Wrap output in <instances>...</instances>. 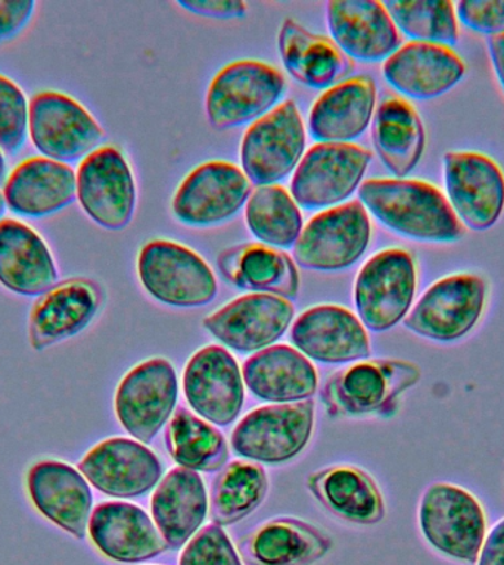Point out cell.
<instances>
[{"mask_svg": "<svg viewBox=\"0 0 504 565\" xmlns=\"http://www.w3.org/2000/svg\"><path fill=\"white\" fill-rule=\"evenodd\" d=\"M330 537L296 519L269 521L239 543L250 565H312L329 552Z\"/></svg>", "mask_w": 504, "mask_h": 565, "instance_id": "32", "label": "cell"}, {"mask_svg": "<svg viewBox=\"0 0 504 565\" xmlns=\"http://www.w3.org/2000/svg\"><path fill=\"white\" fill-rule=\"evenodd\" d=\"M137 276L158 302L198 308L216 298L219 286L207 260L190 247L172 241H150L137 255Z\"/></svg>", "mask_w": 504, "mask_h": 565, "instance_id": "7", "label": "cell"}, {"mask_svg": "<svg viewBox=\"0 0 504 565\" xmlns=\"http://www.w3.org/2000/svg\"><path fill=\"white\" fill-rule=\"evenodd\" d=\"M418 290V264L411 252L388 247L367 259L354 285L358 318L375 333L391 330L409 316Z\"/></svg>", "mask_w": 504, "mask_h": 565, "instance_id": "6", "label": "cell"}, {"mask_svg": "<svg viewBox=\"0 0 504 565\" xmlns=\"http://www.w3.org/2000/svg\"><path fill=\"white\" fill-rule=\"evenodd\" d=\"M326 18L330 39L349 60L385 62L401 46L400 31L382 2L330 0Z\"/></svg>", "mask_w": 504, "mask_h": 565, "instance_id": "22", "label": "cell"}, {"mask_svg": "<svg viewBox=\"0 0 504 565\" xmlns=\"http://www.w3.org/2000/svg\"><path fill=\"white\" fill-rule=\"evenodd\" d=\"M29 135V104L24 92L0 74V149L17 154Z\"/></svg>", "mask_w": 504, "mask_h": 565, "instance_id": "40", "label": "cell"}, {"mask_svg": "<svg viewBox=\"0 0 504 565\" xmlns=\"http://www.w3.org/2000/svg\"><path fill=\"white\" fill-rule=\"evenodd\" d=\"M382 74L400 95L429 100L458 86L466 74V64L453 47L409 42L384 62Z\"/></svg>", "mask_w": 504, "mask_h": 565, "instance_id": "23", "label": "cell"}, {"mask_svg": "<svg viewBox=\"0 0 504 565\" xmlns=\"http://www.w3.org/2000/svg\"><path fill=\"white\" fill-rule=\"evenodd\" d=\"M29 135L43 157L64 163L86 158L105 140L104 128L80 102L53 90L31 97Z\"/></svg>", "mask_w": 504, "mask_h": 565, "instance_id": "11", "label": "cell"}, {"mask_svg": "<svg viewBox=\"0 0 504 565\" xmlns=\"http://www.w3.org/2000/svg\"><path fill=\"white\" fill-rule=\"evenodd\" d=\"M384 4L398 31L411 42L449 47L459 43V18L450 0H388Z\"/></svg>", "mask_w": 504, "mask_h": 565, "instance_id": "39", "label": "cell"}, {"mask_svg": "<svg viewBox=\"0 0 504 565\" xmlns=\"http://www.w3.org/2000/svg\"><path fill=\"white\" fill-rule=\"evenodd\" d=\"M179 7L199 17L232 20L246 13V3L242 0H179Z\"/></svg>", "mask_w": 504, "mask_h": 565, "instance_id": "44", "label": "cell"}, {"mask_svg": "<svg viewBox=\"0 0 504 565\" xmlns=\"http://www.w3.org/2000/svg\"><path fill=\"white\" fill-rule=\"evenodd\" d=\"M459 21L485 35L504 33V0H462L455 3Z\"/></svg>", "mask_w": 504, "mask_h": 565, "instance_id": "42", "label": "cell"}, {"mask_svg": "<svg viewBox=\"0 0 504 565\" xmlns=\"http://www.w3.org/2000/svg\"><path fill=\"white\" fill-rule=\"evenodd\" d=\"M186 399L195 413L217 426L238 418L243 405V379L224 348L211 344L190 358L183 374Z\"/></svg>", "mask_w": 504, "mask_h": 565, "instance_id": "21", "label": "cell"}, {"mask_svg": "<svg viewBox=\"0 0 504 565\" xmlns=\"http://www.w3.org/2000/svg\"><path fill=\"white\" fill-rule=\"evenodd\" d=\"M7 161H4L2 149H0V184L7 181Z\"/></svg>", "mask_w": 504, "mask_h": 565, "instance_id": "47", "label": "cell"}, {"mask_svg": "<svg viewBox=\"0 0 504 565\" xmlns=\"http://www.w3.org/2000/svg\"><path fill=\"white\" fill-rule=\"evenodd\" d=\"M150 511L168 547L183 546L207 516L208 497L201 476L183 467L168 472L154 492Z\"/></svg>", "mask_w": 504, "mask_h": 565, "instance_id": "33", "label": "cell"}, {"mask_svg": "<svg viewBox=\"0 0 504 565\" xmlns=\"http://www.w3.org/2000/svg\"><path fill=\"white\" fill-rule=\"evenodd\" d=\"M371 140L385 168L405 179L423 157L427 135L414 106L401 96H387L376 106Z\"/></svg>", "mask_w": 504, "mask_h": 565, "instance_id": "34", "label": "cell"}, {"mask_svg": "<svg viewBox=\"0 0 504 565\" xmlns=\"http://www.w3.org/2000/svg\"><path fill=\"white\" fill-rule=\"evenodd\" d=\"M489 296V281L480 274H450L423 291L405 318V326L433 342H458L481 321Z\"/></svg>", "mask_w": 504, "mask_h": 565, "instance_id": "5", "label": "cell"}, {"mask_svg": "<svg viewBox=\"0 0 504 565\" xmlns=\"http://www.w3.org/2000/svg\"><path fill=\"white\" fill-rule=\"evenodd\" d=\"M419 527L441 555L473 565L486 536L485 510L468 489L438 481L420 499Z\"/></svg>", "mask_w": 504, "mask_h": 565, "instance_id": "3", "label": "cell"}, {"mask_svg": "<svg viewBox=\"0 0 504 565\" xmlns=\"http://www.w3.org/2000/svg\"><path fill=\"white\" fill-rule=\"evenodd\" d=\"M78 470L93 488L122 499L141 497L162 476L157 455L127 437H111L93 446L80 461Z\"/></svg>", "mask_w": 504, "mask_h": 565, "instance_id": "18", "label": "cell"}, {"mask_svg": "<svg viewBox=\"0 0 504 565\" xmlns=\"http://www.w3.org/2000/svg\"><path fill=\"white\" fill-rule=\"evenodd\" d=\"M267 489V475L259 463L230 462L212 484V521L223 527L245 519L264 501Z\"/></svg>", "mask_w": 504, "mask_h": 565, "instance_id": "38", "label": "cell"}, {"mask_svg": "<svg viewBox=\"0 0 504 565\" xmlns=\"http://www.w3.org/2000/svg\"><path fill=\"white\" fill-rule=\"evenodd\" d=\"M87 533L93 545L117 563H144L168 550L149 515L128 502H102L95 507Z\"/></svg>", "mask_w": 504, "mask_h": 565, "instance_id": "26", "label": "cell"}, {"mask_svg": "<svg viewBox=\"0 0 504 565\" xmlns=\"http://www.w3.org/2000/svg\"><path fill=\"white\" fill-rule=\"evenodd\" d=\"M489 52L494 73L504 92V33L489 38Z\"/></svg>", "mask_w": 504, "mask_h": 565, "instance_id": "46", "label": "cell"}, {"mask_svg": "<svg viewBox=\"0 0 504 565\" xmlns=\"http://www.w3.org/2000/svg\"><path fill=\"white\" fill-rule=\"evenodd\" d=\"M308 489L336 516L349 523L376 524L384 520L382 493L361 468L335 466L308 477Z\"/></svg>", "mask_w": 504, "mask_h": 565, "instance_id": "35", "label": "cell"}, {"mask_svg": "<svg viewBox=\"0 0 504 565\" xmlns=\"http://www.w3.org/2000/svg\"><path fill=\"white\" fill-rule=\"evenodd\" d=\"M13 214L42 218L70 206L77 198V172L69 163L31 157L18 163L3 185Z\"/></svg>", "mask_w": 504, "mask_h": 565, "instance_id": "27", "label": "cell"}, {"mask_svg": "<svg viewBox=\"0 0 504 565\" xmlns=\"http://www.w3.org/2000/svg\"><path fill=\"white\" fill-rule=\"evenodd\" d=\"M252 192L241 167L207 161L181 180L171 201L172 215L188 227H214L233 218Z\"/></svg>", "mask_w": 504, "mask_h": 565, "instance_id": "12", "label": "cell"}, {"mask_svg": "<svg viewBox=\"0 0 504 565\" xmlns=\"http://www.w3.org/2000/svg\"><path fill=\"white\" fill-rule=\"evenodd\" d=\"M422 371L405 360L356 362L336 371L322 391L330 417H366L396 414L398 401L416 386Z\"/></svg>", "mask_w": 504, "mask_h": 565, "instance_id": "2", "label": "cell"}, {"mask_svg": "<svg viewBox=\"0 0 504 565\" xmlns=\"http://www.w3.org/2000/svg\"><path fill=\"white\" fill-rule=\"evenodd\" d=\"M27 492L44 519L78 541L86 537L93 494L82 471L56 459L35 462L27 472Z\"/></svg>", "mask_w": 504, "mask_h": 565, "instance_id": "20", "label": "cell"}, {"mask_svg": "<svg viewBox=\"0 0 504 565\" xmlns=\"http://www.w3.org/2000/svg\"><path fill=\"white\" fill-rule=\"evenodd\" d=\"M313 428V401L261 406L241 419L230 445L234 452L252 461L281 463L303 452Z\"/></svg>", "mask_w": 504, "mask_h": 565, "instance_id": "13", "label": "cell"}, {"mask_svg": "<svg viewBox=\"0 0 504 565\" xmlns=\"http://www.w3.org/2000/svg\"><path fill=\"white\" fill-rule=\"evenodd\" d=\"M33 0H0V44L15 39L33 17Z\"/></svg>", "mask_w": 504, "mask_h": 565, "instance_id": "43", "label": "cell"}, {"mask_svg": "<svg viewBox=\"0 0 504 565\" xmlns=\"http://www.w3.org/2000/svg\"><path fill=\"white\" fill-rule=\"evenodd\" d=\"M246 387L260 399L274 404L307 401L317 391V371L307 356L274 344L254 353L242 366Z\"/></svg>", "mask_w": 504, "mask_h": 565, "instance_id": "30", "label": "cell"}, {"mask_svg": "<svg viewBox=\"0 0 504 565\" xmlns=\"http://www.w3.org/2000/svg\"><path fill=\"white\" fill-rule=\"evenodd\" d=\"M166 445L171 458L192 471H219L229 459L223 435L186 408L172 414L166 430Z\"/></svg>", "mask_w": 504, "mask_h": 565, "instance_id": "37", "label": "cell"}, {"mask_svg": "<svg viewBox=\"0 0 504 565\" xmlns=\"http://www.w3.org/2000/svg\"><path fill=\"white\" fill-rule=\"evenodd\" d=\"M180 565H242L237 550L219 524L195 534L180 555Z\"/></svg>", "mask_w": 504, "mask_h": 565, "instance_id": "41", "label": "cell"}, {"mask_svg": "<svg viewBox=\"0 0 504 565\" xmlns=\"http://www.w3.org/2000/svg\"><path fill=\"white\" fill-rule=\"evenodd\" d=\"M369 212L360 201L323 210L304 225L294 246V260L313 271L353 267L370 245Z\"/></svg>", "mask_w": 504, "mask_h": 565, "instance_id": "10", "label": "cell"}, {"mask_svg": "<svg viewBox=\"0 0 504 565\" xmlns=\"http://www.w3.org/2000/svg\"><path fill=\"white\" fill-rule=\"evenodd\" d=\"M447 199L460 223L473 232L497 224L504 211V171L493 158L455 150L442 159Z\"/></svg>", "mask_w": 504, "mask_h": 565, "instance_id": "15", "label": "cell"}, {"mask_svg": "<svg viewBox=\"0 0 504 565\" xmlns=\"http://www.w3.org/2000/svg\"><path fill=\"white\" fill-rule=\"evenodd\" d=\"M358 199L380 224L416 242L454 243L464 225L437 185L414 179H370L358 188Z\"/></svg>", "mask_w": 504, "mask_h": 565, "instance_id": "1", "label": "cell"}, {"mask_svg": "<svg viewBox=\"0 0 504 565\" xmlns=\"http://www.w3.org/2000/svg\"><path fill=\"white\" fill-rule=\"evenodd\" d=\"M294 312L290 299L251 294L217 309L202 324L208 333L234 351L260 352L286 333Z\"/></svg>", "mask_w": 504, "mask_h": 565, "instance_id": "17", "label": "cell"}, {"mask_svg": "<svg viewBox=\"0 0 504 565\" xmlns=\"http://www.w3.org/2000/svg\"><path fill=\"white\" fill-rule=\"evenodd\" d=\"M375 79L361 74L326 88L314 102L308 115V132L317 143H351L374 121Z\"/></svg>", "mask_w": 504, "mask_h": 565, "instance_id": "25", "label": "cell"}, {"mask_svg": "<svg viewBox=\"0 0 504 565\" xmlns=\"http://www.w3.org/2000/svg\"><path fill=\"white\" fill-rule=\"evenodd\" d=\"M217 264L221 276L238 289L285 299L298 296V267L285 250L263 243H242L221 252Z\"/></svg>", "mask_w": 504, "mask_h": 565, "instance_id": "29", "label": "cell"}, {"mask_svg": "<svg viewBox=\"0 0 504 565\" xmlns=\"http://www.w3.org/2000/svg\"><path fill=\"white\" fill-rule=\"evenodd\" d=\"M307 132L294 100H285L252 122L241 143V168L252 184H277L296 170Z\"/></svg>", "mask_w": 504, "mask_h": 565, "instance_id": "9", "label": "cell"}, {"mask_svg": "<svg viewBox=\"0 0 504 565\" xmlns=\"http://www.w3.org/2000/svg\"><path fill=\"white\" fill-rule=\"evenodd\" d=\"M370 162V150L360 145H314L292 175V198L308 211L343 205L360 188Z\"/></svg>", "mask_w": 504, "mask_h": 565, "instance_id": "8", "label": "cell"}, {"mask_svg": "<svg viewBox=\"0 0 504 565\" xmlns=\"http://www.w3.org/2000/svg\"><path fill=\"white\" fill-rule=\"evenodd\" d=\"M245 223L259 243L276 249L294 247L304 228L298 203L281 184L256 185L252 190L245 205Z\"/></svg>", "mask_w": 504, "mask_h": 565, "instance_id": "36", "label": "cell"}, {"mask_svg": "<svg viewBox=\"0 0 504 565\" xmlns=\"http://www.w3.org/2000/svg\"><path fill=\"white\" fill-rule=\"evenodd\" d=\"M177 375L171 362L153 358L128 371L115 392V414L124 430L140 444L153 441L177 402Z\"/></svg>", "mask_w": 504, "mask_h": 565, "instance_id": "16", "label": "cell"}, {"mask_svg": "<svg viewBox=\"0 0 504 565\" xmlns=\"http://www.w3.org/2000/svg\"><path fill=\"white\" fill-rule=\"evenodd\" d=\"M77 199L88 218L119 232L136 210V181L130 163L115 146H101L82 159L77 170Z\"/></svg>", "mask_w": 504, "mask_h": 565, "instance_id": "14", "label": "cell"}, {"mask_svg": "<svg viewBox=\"0 0 504 565\" xmlns=\"http://www.w3.org/2000/svg\"><path fill=\"white\" fill-rule=\"evenodd\" d=\"M104 291L86 277L57 281L40 295L29 316V340L34 351H44L82 333L97 316Z\"/></svg>", "mask_w": 504, "mask_h": 565, "instance_id": "19", "label": "cell"}, {"mask_svg": "<svg viewBox=\"0 0 504 565\" xmlns=\"http://www.w3.org/2000/svg\"><path fill=\"white\" fill-rule=\"evenodd\" d=\"M56 282L55 259L42 236L21 221L0 220V285L39 298Z\"/></svg>", "mask_w": 504, "mask_h": 565, "instance_id": "28", "label": "cell"}, {"mask_svg": "<svg viewBox=\"0 0 504 565\" xmlns=\"http://www.w3.org/2000/svg\"><path fill=\"white\" fill-rule=\"evenodd\" d=\"M476 565H504V516L486 534Z\"/></svg>", "mask_w": 504, "mask_h": 565, "instance_id": "45", "label": "cell"}, {"mask_svg": "<svg viewBox=\"0 0 504 565\" xmlns=\"http://www.w3.org/2000/svg\"><path fill=\"white\" fill-rule=\"evenodd\" d=\"M4 211H7V202H4L3 192H0V220H2Z\"/></svg>", "mask_w": 504, "mask_h": 565, "instance_id": "48", "label": "cell"}, {"mask_svg": "<svg viewBox=\"0 0 504 565\" xmlns=\"http://www.w3.org/2000/svg\"><path fill=\"white\" fill-rule=\"evenodd\" d=\"M282 64L305 87L326 90L343 82L353 61L326 35L314 34L295 20L286 18L277 35Z\"/></svg>", "mask_w": 504, "mask_h": 565, "instance_id": "31", "label": "cell"}, {"mask_svg": "<svg viewBox=\"0 0 504 565\" xmlns=\"http://www.w3.org/2000/svg\"><path fill=\"white\" fill-rule=\"evenodd\" d=\"M285 90V77L276 66L255 60L230 62L208 86V122L216 130L252 124L276 108Z\"/></svg>", "mask_w": 504, "mask_h": 565, "instance_id": "4", "label": "cell"}, {"mask_svg": "<svg viewBox=\"0 0 504 565\" xmlns=\"http://www.w3.org/2000/svg\"><path fill=\"white\" fill-rule=\"evenodd\" d=\"M291 340L304 355L325 364L365 360L371 352L360 318L339 305H317L301 313L292 326Z\"/></svg>", "mask_w": 504, "mask_h": 565, "instance_id": "24", "label": "cell"}]
</instances>
